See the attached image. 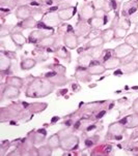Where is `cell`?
Returning a JSON list of instances; mask_svg holds the SVG:
<instances>
[{
    "instance_id": "6da1fadb",
    "label": "cell",
    "mask_w": 138,
    "mask_h": 156,
    "mask_svg": "<svg viewBox=\"0 0 138 156\" xmlns=\"http://www.w3.org/2000/svg\"><path fill=\"white\" fill-rule=\"evenodd\" d=\"M54 85L47 80L36 79L29 85L26 95L29 97H44L54 90Z\"/></svg>"
},
{
    "instance_id": "7a4b0ae2",
    "label": "cell",
    "mask_w": 138,
    "mask_h": 156,
    "mask_svg": "<svg viewBox=\"0 0 138 156\" xmlns=\"http://www.w3.org/2000/svg\"><path fill=\"white\" fill-rule=\"evenodd\" d=\"M78 144H79L78 136H74V134H71V136L63 137L62 140V145H60V147H62L63 150L71 151V150L75 149V148L78 146Z\"/></svg>"
},
{
    "instance_id": "3957f363",
    "label": "cell",
    "mask_w": 138,
    "mask_h": 156,
    "mask_svg": "<svg viewBox=\"0 0 138 156\" xmlns=\"http://www.w3.org/2000/svg\"><path fill=\"white\" fill-rule=\"evenodd\" d=\"M134 48L132 46H130L128 44H119L118 47H116L114 49V54H115V57H118V58H124L126 56H128L129 54H131L132 52H134Z\"/></svg>"
},
{
    "instance_id": "277c9868",
    "label": "cell",
    "mask_w": 138,
    "mask_h": 156,
    "mask_svg": "<svg viewBox=\"0 0 138 156\" xmlns=\"http://www.w3.org/2000/svg\"><path fill=\"white\" fill-rule=\"evenodd\" d=\"M95 16V10L91 4H86L80 10V17L84 20H91Z\"/></svg>"
},
{
    "instance_id": "5b68a950",
    "label": "cell",
    "mask_w": 138,
    "mask_h": 156,
    "mask_svg": "<svg viewBox=\"0 0 138 156\" xmlns=\"http://www.w3.org/2000/svg\"><path fill=\"white\" fill-rule=\"evenodd\" d=\"M20 95V90L17 87L7 85L3 90V96L5 98H15Z\"/></svg>"
},
{
    "instance_id": "8992f818",
    "label": "cell",
    "mask_w": 138,
    "mask_h": 156,
    "mask_svg": "<svg viewBox=\"0 0 138 156\" xmlns=\"http://www.w3.org/2000/svg\"><path fill=\"white\" fill-rule=\"evenodd\" d=\"M63 43L70 49H75L78 46V38L75 34H65V37H63Z\"/></svg>"
},
{
    "instance_id": "52a82bcc",
    "label": "cell",
    "mask_w": 138,
    "mask_h": 156,
    "mask_svg": "<svg viewBox=\"0 0 138 156\" xmlns=\"http://www.w3.org/2000/svg\"><path fill=\"white\" fill-rule=\"evenodd\" d=\"M57 14L59 16L60 20H62V21L70 20L71 18L76 14V7H69V9H62V10H59Z\"/></svg>"
},
{
    "instance_id": "ba28073f",
    "label": "cell",
    "mask_w": 138,
    "mask_h": 156,
    "mask_svg": "<svg viewBox=\"0 0 138 156\" xmlns=\"http://www.w3.org/2000/svg\"><path fill=\"white\" fill-rule=\"evenodd\" d=\"M123 123L125 127L133 128L138 126V114H134V115H130L127 118L123 120Z\"/></svg>"
},
{
    "instance_id": "9c48e42d",
    "label": "cell",
    "mask_w": 138,
    "mask_h": 156,
    "mask_svg": "<svg viewBox=\"0 0 138 156\" xmlns=\"http://www.w3.org/2000/svg\"><path fill=\"white\" fill-rule=\"evenodd\" d=\"M121 65V59L118 57H111L107 61L104 62V66L106 69H113V68H117Z\"/></svg>"
},
{
    "instance_id": "30bf717a",
    "label": "cell",
    "mask_w": 138,
    "mask_h": 156,
    "mask_svg": "<svg viewBox=\"0 0 138 156\" xmlns=\"http://www.w3.org/2000/svg\"><path fill=\"white\" fill-rule=\"evenodd\" d=\"M106 70V67L100 63H92L88 66L89 75H102Z\"/></svg>"
},
{
    "instance_id": "8fae6325",
    "label": "cell",
    "mask_w": 138,
    "mask_h": 156,
    "mask_svg": "<svg viewBox=\"0 0 138 156\" xmlns=\"http://www.w3.org/2000/svg\"><path fill=\"white\" fill-rule=\"evenodd\" d=\"M138 70V62L137 61H131L129 63L124 64L123 67V73H125L126 75H131V73H136Z\"/></svg>"
},
{
    "instance_id": "7c38bea8",
    "label": "cell",
    "mask_w": 138,
    "mask_h": 156,
    "mask_svg": "<svg viewBox=\"0 0 138 156\" xmlns=\"http://www.w3.org/2000/svg\"><path fill=\"white\" fill-rule=\"evenodd\" d=\"M31 16V10L27 6H20L16 12V17L18 19H29Z\"/></svg>"
},
{
    "instance_id": "4fadbf2b",
    "label": "cell",
    "mask_w": 138,
    "mask_h": 156,
    "mask_svg": "<svg viewBox=\"0 0 138 156\" xmlns=\"http://www.w3.org/2000/svg\"><path fill=\"white\" fill-rule=\"evenodd\" d=\"M60 22V18L58 14H50L46 16V17L44 18V23H46L47 25L49 26H57L58 24Z\"/></svg>"
},
{
    "instance_id": "5bb4252c",
    "label": "cell",
    "mask_w": 138,
    "mask_h": 156,
    "mask_svg": "<svg viewBox=\"0 0 138 156\" xmlns=\"http://www.w3.org/2000/svg\"><path fill=\"white\" fill-rule=\"evenodd\" d=\"M135 2H136V0H130L129 2L125 3L124 9H123V15L128 14L129 16H132L133 14L136 12L137 5H134V6H133V3H135Z\"/></svg>"
},
{
    "instance_id": "9a60e30c",
    "label": "cell",
    "mask_w": 138,
    "mask_h": 156,
    "mask_svg": "<svg viewBox=\"0 0 138 156\" xmlns=\"http://www.w3.org/2000/svg\"><path fill=\"white\" fill-rule=\"evenodd\" d=\"M108 130H109V133L111 134H115V136H121L125 131V126L121 123H114V124H112V125H110Z\"/></svg>"
},
{
    "instance_id": "2e32d148",
    "label": "cell",
    "mask_w": 138,
    "mask_h": 156,
    "mask_svg": "<svg viewBox=\"0 0 138 156\" xmlns=\"http://www.w3.org/2000/svg\"><path fill=\"white\" fill-rule=\"evenodd\" d=\"M60 145H62V141H60V137L58 134H53L48 140V146L51 147L52 149H56V148L60 147Z\"/></svg>"
},
{
    "instance_id": "e0dca14e",
    "label": "cell",
    "mask_w": 138,
    "mask_h": 156,
    "mask_svg": "<svg viewBox=\"0 0 138 156\" xmlns=\"http://www.w3.org/2000/svg\"><path fill=\"white\" fill-rule=\"evenodd\" d=\"M92 58L94 57H92L91 54H85V55H83V56L79 57V59H78L79 65H81V66H83V67H88L89 65L91 64Z\"/></svg>"
},
{
    "instance_id": "ac0fdd59",
    "label": "cell",
    "mask_w": 138,
    "mask_h": 156,
    "mask_svg": "<svg viewBox=\"0 0 138 156\" xmlns=\"http://www.w3.org/2000/svg\"><path fill=\"white\" fill-rule=\"evenodd\" d=\"M10 37H12L13 41L15 43V44L17 47H22L24 44H26V38L24 37L21 33H13L12 35H10Z\"/></svg>"
},
{
    "instance_id": "d6986e66",
    "label": "cell",
    "mask_w": 138,
    "mask_h": 156,
    "mask_svg": "<svg viewBox=\"0 0 138 156\" xmlns=\"http://www.w3.org/2000/svg\"><path fill=\"white\" fill-rule=\"evenodd\" d=\"M101 36L103 37L105 43H110V41L115 37V32L112 28H109V29H106V30L103 31Z\"/></svg>"
},
{
    "instance_id": "ffe728a7",
    "label": "cell",
    "mask_w": 138,
    "mask_h": 156,
    "mask_svg": "<svg viewBox=\"0 0 138 156\" xmlns=\"http://www.w3.org/2000/svg\"><path fill=\"white\" fill-rule=\"evenodd\" d=\"M10 66V59L9 57H6L4 55H1L0 57V70L5 71L7 70Z\"/></svg>"
},
{
    "instance_id": "44dd1931",
    "label": "cell",
    "mask_w": 138,
    "mask_h": 156,
    "mask_svg": "<svg viewBox=\"0 0 138 156\" xmlns=\"http://www.w3.org/2000/svg\"><path fill=\"white\" fill-rule=\"evenodd\" d=\"M7 85L17 87V88H21L23 86V80L20 78H17V76H10V78L7 79Z\"/></svg>"
},
{
    "instance_id": "7402d4cb",
    "label": "cell",
    "mask_w": 138,
    "mask_h": 156,
    "mask_svg": "<svg viewBox=\"0 0 138 156\" xmlns=\"http://www.w3.org/2000/svg\"><path fill=\"white\" fill-rule=\"evenodd\" d=\"M36 62L34 59H29V58H27V59H24L22 63H21V67H22V69L24 70H28V69H31L32 67L35 66Z\"/></svg>"
},
{
    "instance_id": "603a6c76",
    "label": "cell",
    "mask_w": 138,
    "mask_h": 156,
    "mask_svg": "<svg viewBox=\"0 0 138 156\" xmlns=\"http://www.w3.org/2000/svg\"><path fill=\"white\" fill-rule=\"evenodd\" d=\"M106 22H107V21L101 19V18H91V19L89 20V24H91L92 27L95 28V29L101 28L102 26H104L106 24Z\"/></svg>"
},
{
    "instance_id": "cb8c5ba5",
    "label": "cell",
    "mask_w": 138,
    "mask_h": 156,
    "mask_svg": "<svg viewBox=\"0 0 138 156\" xmlns=\"http://www.w3.org/2000/svg\"><path fill=\"white\" fill-rule=\"evenodd\" d=\"M125 43L130 44V46H137L138 44V34L137 33H132V34H129L128 36L125 39Z\"/></svg>"
},
{
    "instance_id": "d4e9b609",
    "label": "cell",
    "mask_w": 138,
    "mask_h": 156,
    "mask_svg": "<svg viewBox=\"0 0 138 156\" xmlns=\"http://www.w3.org/2000/svg\"><path fill=\"white\" fill-rule=\"evenodd\" d=\"M44 32L41 30H36V31H33V32L30 33V35H29V41H31V43H34V41H41L42 38H44Z\"/></svg>"
},
{
    "instance_id": "484cf974",
    "label": "cell",
    "mask_w": 138,
    "mask_h": 156,
    "mask_svg": "<svg viewBox=\"0 0 138 156\" xmlns=\"http://www.w3.org/2000/svg\"><path fill=\"white\" fill-rule=\"evenodd\" d=\"M54 43H55V38L52 37V36H45L44 38H42L39 41V44L43 47H51L54 44Z\"/></svg>"
},
{
    "instance_id": "4316f807",
    "label": "cell",
    "mask_w": 138,
    "mask_h": 156,
    "mask_svg": "<svg viewBox=\"0 0 138 156\" xmlns=\"http://www.w3.org/2000/svg\"><path fill=\"white\" fill-rule=\"evenodd\" d=\"M104 44H105V41H104V39H103L102 36H97V37L92 38L91 41H89V47L98 48V47H101Z\"/></svg>"
},
{
    "instance_id": "83f0119b",
    "label": "cell",
    "mask_w": 138,
    "mask_h": 156,
    "mask_svg": "<svg viewBox=\"0 0 138 156\" xmlns=\"http://www.w3.org/2000/svg\"><path fill=\"white\" fill-rule=\"evenodd\" d=\"M51 149L52 148L49 146H43L38 150V153L39 155H51L52 154Z\"/></svg>"
},
{
    "instance_id": "f1b7e54d",
    "label": "cell",
    "mask_w": 138,
    "mask_h": 156,
    "mask_svg": "<svg viewBox=\"0 0 138 156\" xmlns=\"http://www.w3.org/2000/svg\"><path fill=\"white\" fill-rule=\"evenodd\" d=\"M118 27L125 29V30H128L130 28V21L127 18H121L118 22Z\"/></svg>"
},
{
    "instance_id": "f546056e",
    "label": "cell",
    "mask_w": 138,
    "mask_h": 156,
    "mask_svg": "<svg viewBox=\"0 0 138 156\" xmlns=\"http://www.w3.org/2000/svg\"><path fill=\"white\" fill-rule=\"evenodd\" d=\"M135 54H136V50H135L134 52H132L131 54H129L128 56L121 58V59H123V60H121V64H126V63H129V62L133 61V58L135 57Z\"/></svg>"
},
{
    "instance_id": "4dcf8cb0",
    "label": "cell",
    "mask_w": 138,
    "mask_h": 156,
    "mask_svg": "<svg viewBox=\"0 0 138 156\" xmlns=\"http://www.w3.org/2000/svg\"><path fill=\"white\" fill-rule=\"evenodd\" d=\"M114 32H115V37L116 38H123V37H125V35H126L127 30H125V29L121 28V27H117L114 30Z\"/></svg>"
},
{
    "instance_id": "1f68e13d",
    "label": "cell",
    "mask_w": 138,
    "mask_h": 156,
    "mask_svg": "<svg viewBox=\"0 0 138 156\" xmlns=\"http://www.w3.org/2000/svg\"><path fill=\"white\" fill-rule=\"evenodd\" d=\"M95 18H101V19H104L105 18V10L102 9H98L95 10Z\"/></svg>"
},
{
    "instance_id": "d6a6232c",
    "label": "cell",
    "mask_w": 138,
    "mask_h": 156,
    "mask_svg": "<svg viewBox=\"0 0 138 156\" xmlns=\"http://www.w3.org/2000/svg\"><path fill=\"white\" fill-rule=\"evenodd\" d=\"M22 25H24V28H28V27H34L35 26V22L31 19H26V22H24Z\"/></svg>"
},
{
    "instance_id": "836d02e7",
    "label": "cell",
    "mask_w": 138,
    "mask_h": 156,
    "mask_svg": "<svg viewBox=\"0 0 138 156\" xmlns=\"http://www.w3.org/2000/svg\"><path fill=\"white\" fill-rule=\"evenodd\" d=\"M56 55L59 58H63V59H65L67 56H68V52H67V50H65V48H62V49H60L59 51L56 53Z\"/></svg>"
},
{
    "instance_id": "e575fe53",
    "label": "cell",
    "mask_w": 138,
    "mask_h": 156,
    "mask_svg": "<svg viewBox=\"0 0 138 156\" xmlns=\"http://www.w3.org/2000/svg\"><path fill=\"white\" fill-rule=\"evenodd\" d=\"M107 2V0H95V5L98 7V9H101V7L104 6V4Z\"/></svg>"
},
{
    "instance_id": "d590c367",
    "label": "cell",
    "mask_w": 138,
    "mask_h": 156,
    "mask_svg": "<svg viewBox=\"0 0 138 156\" xmlns=\"http://www.w3.org/2000/svg\"><path fill=\"white\" fill-rule=\"evenodd\" d=\"M111 50H106V52H105V56H104V58H103V61H107L109 58H111L110 56H111Z\"/></svg>"
},
{
    "instance_id": "8d00e7d4",
    "label": "cell",
    "mask_w": 138,
    "mask_h": 156,
    "mask_svg": "<svg viewBox=\"0 0 138 156\" xmlns=\"http://www.w3.org/2000/svg\"><path fill=\"white\" fill-rule=\"evenodd\" d=\"M131 22H133V23H136V24H138V12H135V14L132 15Z\"/></svg>"
},
{
    "instance_id": "74e56055",
    "label": "cell",
    "mask_w": 138,
    "mask_h": 156,
    "mask_svg": "<svg viewBox=\"0 0 138 156\" xmlns=\"http://www.w3.org/2000/svg\"><path fill=\"white\" fill-rule=\"evenodd\" d=\"M99 34H100L99 31L95 30V31H94V32H91V35H89V37H91V36H95V37H97V36H99Z\"/></svg>"
},
{
    "instance_id": "f35d334b",
    "label": "cell",
    "mask_w": 138,
    "mask_h": 156,
    "mask_svg": "<svg viewBox=\"0 0 138 156\" xmlns=\"http://www.w3.org/2000/svg\"><path fill=\"white\" fill-rule=\"evenodd\" d=\"M133 109L135 111H138V99H136L134 101V104H133Z\"/></svg>"
},
{
    "instance_id": "ab89813d",
    "label": "cell",
    "mask_w": 138,
    "mask_h": 156,
    "mask_svg": "<svg viewBox=\"0 0 138 156\" xmlns=\"http://www.w3.org/2000/svg\"><path fill=\"white\" fill-rule=\"evenodd\" d=\"M92 144H94V142H92L91 140H87L86 143H85L86 146H91V145H92Z\"/></svg>"
},
{
    "instance_id": "60d3db41",
    "label": "cell",
    "mask_w": 138,
    "mask_h": 156,
    "mask_svg": "<svg viewBox=\"0 0 138 156\" xmlns=\"http://www.w3.org/2000/svg\"><path fill=\"white\" fill-rule=\"evenodd\" d=\"M105 114H106V112H105V111H103V112H101V113L98 114V116H97V117H98V118H102V116H104Z\"/></svg>"
},
{
    "instance_id": "b9f144b4",
    "label": "cell",
    "mask_w": 138,
    "mask_h": 156,
    "mask_svg": "<svg viewBox=\"0 0 138 156\" xmlns=\"http://www.w3.org/2000/svg\"><path fill=\"white\" fill-rule=\"evenodd\" d=\"M118 75H123V71H115L114 73V76H118Z\"/></svg>"
},
{
    "instance_id": "7bdbcfd3",
    "label": "cell",
    "mask_w": 138,
    "mask_h": 156,
    "mask_svg": "<svg viewBox=\"0 0 138 156\" xmlns=\"http://www.w3.org/2000/svg\"><path fill=\"white\" fill-rule=\"evenodd\" d=\"M56 9H57V7H51V9H50L49 10H50V12H55Z\"/></svg>"
},
{
    "instance_id": "ee69618b",
    "label": "cell",
    "mask_w": 138,
    "mask_h": 156,
    "mask_svg": "<svg viewBox=\"0 0 138 156\" xmlns=\"http://www.w3.org/2000/svg\"><path fill=\"white\" fill-rule=\"evenodd\" d=\"M58 120V117H55V118H53L52 119V123H54V122H56V121Z\"/></svg>"
},
{
    "instance_id": "f6af8a7d",
    "label": "cell",
    "mask_w": 138,
    "mask_h": 156,
    "mask_svg": "<svg viewBox=\"0 0 138 156\" xmlns=\"http://www.w3.org/2000/svg\"><path fill=\"white\" fill-rule=\"evenodd\" d=\"M134 32L138 34V24L136 25V27H135V31H134Z\"/></svg>"
},
{
    "instance_id": "bcb514c9",
    "label": "cell",
    "mask_w": 138,
    "mask_h": 156,
    "mask_svg": "<svg viewBox=\"0 0 138 156\" xmlns=\"http://www.w3.org/2000/svg\"><path fill=\"white\" fill-rule=\"evenodd\" d=\"M114 1H115L117 4H121V1H123V0H114Z\"/></svg>"
}]
</instances>
